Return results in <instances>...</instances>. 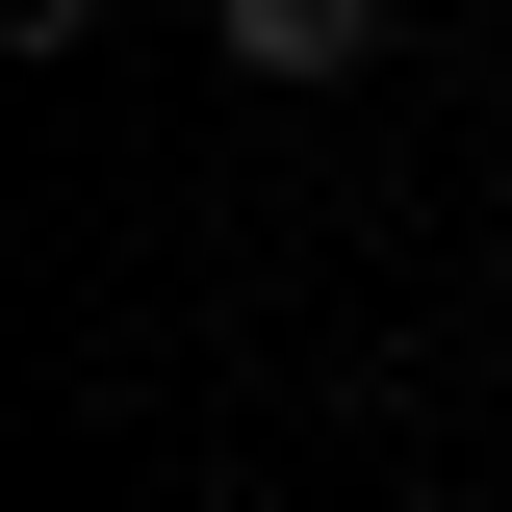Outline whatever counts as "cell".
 <instances>
[{
    "instance_id": "cell-1",
    "label": "cell",
    "mask_w": 512,
    "mask_h": 512,
    "mask_svg": "<svg viewBox=\"0 0 512 512\" xmlns=\"http://www.w3.org/2000/svg\"><path fill=\"white\" fill-rule=\"evenodd\" d=\"M231 77H384V0H231Z\"/></svg>"
},
{
    "instance_id": "cell-2",
    "label": "cell",
    "mask_w": 512,
    "mask_h": 512,
    "mask_svg": "<svg viewBox=\"0 0 512 512\" xmlns=\"http://www.w3.org/2000/svg\"><path fill=\"white\" fill-rule=\"evenodd\" d=\"M77 26H103V0H0V52H77Z\"/></svg>"
}]
</instances>
